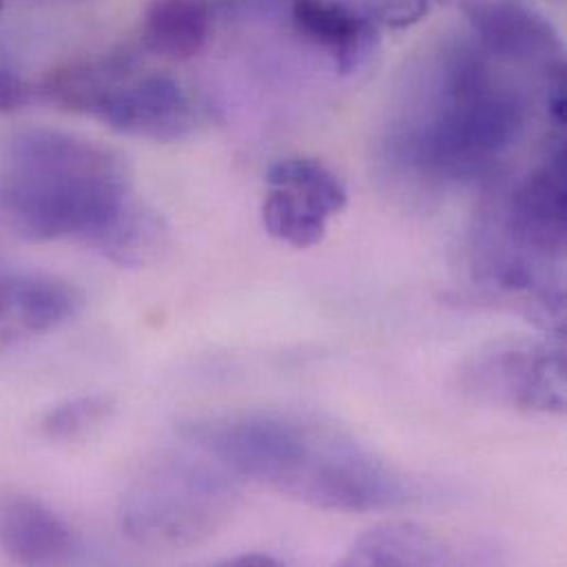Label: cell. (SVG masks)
I'll return each instance as SVG.
<instances>
[{"label":"cell","instance_id":"6da1fadb","mask_svg":"<svg viewBox=\"0 0 567 567\" xmlns=\"http://www.w3.org/2000/svg\"><path fill=\"white\" fill-rule=\"evenodd\" d=\"M0 215L27 241H80L117 266H146L166 244L162 219L133 197L124 157L58 131L11 142Z\"/></svg>","mask_w":567,"mask_h":567},{"label":"cell","instance_id":"7a4b0ae2","mask_svg":"<svg viewBox=\"0 0 567 567\" xmlns=\"http://www.w3.org/2000/svg\"><path fill=\"white\" fill-rule=\"evenodd\" d=\"M182 435L221 471L333 513L406 506L413 484L342 426L296 411H250L184 424Z\"/></svg>","mask_w":567,"mask_h":567},{"label":"cell","instance_id":"3957f363","mask_svg":"<svg viewBox=\"0 0 567 567\" xmlns=\"http://www.w3.org/2000/svg\"><path fill=\"white\" fill-rule=\"evenodd\" d=\"M526 93L468 42H451L406 89L389 124V153L435 184L491 177L528 128Z\"/></svg>","mask_w":567,"mask_h":567},{"label":"cell","instance_id":"277c9868","mask_svg":"<svg viewBox=\"0 0 567 567\" xmlns=\"http://www.w3.org/2000/svg\"><path fill=\"white\" fill-rule=\"evenodd\" d=\"M38 100L89 115L115 133L151 142L186 140L197 124L195 104L164 73H137L126 55L78 62L35 82Z\"/></svg>","mask_w":567,"mask_h":567},{"label":"cell","instance_id":"5b68a950","mask_svg":"<svg viewBox=\"0 0 567 567\" xmlns=\"http://www.w3.org/2000/svg\"><path fill=\"white\" fill-rule=\"evenodd\" d=\"M237 502L239 493L219 466L164 455L151 462L122 495L120 526L137 546L186 550L221 533Z\"/></svg>","mask_w":567,"mask_h":567},{"label":"cell","instance_id":"8992f818","mask_svg":"<svg viewBox=\"0 0 567 567\" xmlns=\"http://www.w3.org/2000/svg\"><path fill=\"white\" fill-rule=\"evenodd\" d=\"M462 386L480 400L561 415L566 411V351L561 344L535 338L493 342L468 360Z\"/></svg>","mask_w":567,"mask_h":567},{"label":"cell","instance_id":"52a82bcc","mask_svg":"<svg viewBox=\"0 0 567 567\" xmlns=\"http://www.w3.org/2000/svg\"><path fill=\"white\" fill-rule=\"evenodd\" d=\"M270 193L261 206V219L270 237L291 248H313L329 219L347 208L349 193L342 179L311 157H285L268 171Z\"/></svg>","mask_w":567,"mask_h":567},{"label":"cell","instance_id":"ba28073f","mask_svg":"<svg viewBox=\"0 0 567 567\" xmlns=\"http://www.w3.org/2000/svg\"><path fill=\"white\" fill-rule=\"evenodd\" d=\"M477 47L499 62L566 73L564 42L553 22L522 0H464Z\"/></svg>","mask_w":567,"mask_h":567},{"label":"cell","instance_id":"9c48e42d","mask_svg":"<svg viewBox=\"0 0 567 567\" xmlns=\"http://www.w3.org/2000/svg\"><path fill=\"white\" fill-rule=\"evenodd\" d=\"M84 307L80 287L55 277L0 279V353L27 338L55 331Z\"/></svg>","mask_w":567,"mask_h":567},{"label":"cell","instance_id":"30bf717a","mask_svg":"<svg viewBox=\"0 0 567 567\" xmlns=\"http://www.w3.org/2000/svg\"><path fill=\"white\" fill-rule=\"evenodd\" d=\"M289 20L296 35L322 51L342 75L362 69L380 42L375 22L340 0H289Z\"/></svg>","mask_w":567,"mask_h":567},{"label":"cell","instance_id":"8fae6325","mask_svg":"<svg viewBox=\"0 0 567 567\" xmlns=\"http://www.w3.org/2000/svg\"><path fill=\"white\" fill-rule=\"evenodd\" d=\"M71 528L27 495L0 497V553L18 566H53L71 557Z\"/></svg>","mask_w":567,"mask_h":567},{"label":"cell","instance_id":"7c38bea8","mask_svg":"<svg viewBox=\"0 0 567 567\" xmlns=\"http://www.w3.org/2000/svg\"><path fill=\"white\" fill-rule=\"evenodd\" d=\"M210 27V0H151L142 18V42L157 58L186 62L204 51Z\"/></svg>","mask_w":567,"mask_h":567},{"label":"cell","instance_id":"4fadbf2b","mask_svg":"<svg viewBox=\"0 0 567 567\" xmlns=\"http://www.w3.org/2000/svg\"><path fill=\"white\" fill-rule=\"evenodd\" d=\"M451 553L440 537L415 524H384L362 533L347 550L344 566H440Z\"/></svg>","mask_w":567,"mask_h":567},{"label":"cell","instance_id":"5bb4252c","mask_svg":"<svg viewBox=\"0 0 567 567\" xmlns=\"http://www.w3.org/2000/svg\"><path fill=\"white\" fill-rule=\"evenodd\" d=\"M115 411V402L106 395H82L51 409L42 422V435L51 442H75L100 429Z\"/></svg>","mask_w":567,"mask_h":567},{"label":"cell","instance_id":"9a60e30c","mask_svg":"<svg viewBox=\"0 0 567 567\" xmlns=\"http://www.w3.org/2000/svg\"><path fill=\"white\" fill-rule=\"evenodd\" d=\"M380 22L391 29L417 24L429 13V0H369Z\"/></svg>","mask_w":567,"mask_h":567},{"label":"cell","instance_id":"2e32d148","mask_svg":"<svg viewBox=\"0 0 567 567\" xmlns=\"http://www.w3.org/2000/svg\"><path fill=\"white\" fill-rule=\"evenodd\" d=\"M35 100V84L13 71L0 69V113H13Z\"/></svg>","mask_w":567,"mask_h":567},{"label":"cell","instance_id":"e0dca14e","mask_svg":"<svg viewBox=\"0 0 567 567\" xmlns=\"http://www.w3.org/2000/svg\"><path fill=\"white\" fill-rule=\"evenodd\" d=\"M226 566H279V561L270 555L261 553H250V555H239L226 561Z\"/></svg>","mask_w":567,"mask_h":567},{"label":"cell","instance_id":"ac0fdd59","mask_svg":"<svg viewBox=\"0 0 567 567\" xmlns=\"http://www.w3.org/2000/svg\"><path fill=\"white\" fill-rule=\"evenodd\" d=\"M0 9H2V0H0Z\"/></svg>","mask_w":567,"mask_h":567}]
</instances>
